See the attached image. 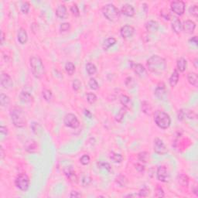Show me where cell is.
<instances>
[{
	"instance_id": "6da1fadb",
	"label": "cell",
	"mask_w": 198,
	"mask_h": 198,
	"mask_svg": "<svg viewBox=\"0 0 198 198\" xmlns=\"http://www.w3.org/2000/svg\"><path fill=\"white\" fill-rule=\"evenodd\" d=\"M147 67L152 73L160 74L163 73L166 69V60L158 55H153L147 60Z\"/></svg>"
},
{
	"instance_id": "7a4b0ae2",
	"label": "cell",
	"mask_w": 198,
	"mask_h": 198,
	"mask_svg": "<svg viewBox=\"0 0 198 198\" xmlns=\"http://www.w3.org/2000/svg\"><path fill=\"white\" fill-rule=\"evenodd\" d=\"M31 71L36 78L40 79L44 76L45 68L43 61L37 56H31L29 59Z\"/></svg>"
},
{
	"instance_id": "3957f363",
	"label": "cell",
	"mask_w": 198,
	"mask_h": 198,
	"mask_svg": "<svg viewBox=\"0 0 198 198\" xmlns=\"http://www.w3.org/2000/svg\"><path fill=\"white\" fill-rule=\"evenodd\" d=\"M12 122L16 128H23L26 125V114L20 108H13L10 110Z\"/></svg>"
},
{
	"instance_id": "277c9868",
	"label": "cell",
	"mask_w": 198,
	"mask_h": 198,
	"mask_svg": "<svg viewBox=\"0 0 198 198\" xmlns=\"http://www.w3.org/2000/svg\"><path fill=\"white\" fill-rule=\"evenodd\" d=\"M154 121L159 128L166 129L171 125V118L167 113L162 111H157L154 115Z\"/></svg>"
},
{
	"instance_id": "5b68a950",
	"label": "cell",
	"mask_w": 198,
	"mask_h": 198,
	"mask_svg": "<svg viewBox=\"0 0 198 198\" xmlns=\"http://www.w3.org/2000/svg\"><path fill=\"white\" fill-rule=\"evenodd\" d=\"M102 13L108 20L114 22L118 20L120 17V12L116 6L113 4H107L102 9Z\"/></svg>"
},
{
	"instance_id": "8992f818",
	"label": "cell",
	"mask_w": 198,
	"mask_h": 198,
	"mask_svg": "<svg viewBox=\"0 0 198 198\" xmlns=\"http://www.w3.org/2000/svg\"><path fill=\"white\" fill-rule=\"evenodd\" d=\"M29 178L26 173H20L15 179V186L22 191H26L29 189Z\"/></svg>"
},
{
	"instance_id": "52a82bcc",
	"label": "cell",
	"mask_w": 198,
	"mask_h": 198,
	"mask_svg": "<svg viewBox=\"0 0 198 198\" xmlns=\"http://www.w3.org/2000/svg\"><path fill=\"white\" fill-rule=\"evenodd\" d=\"M63 124L65 126L73 128V129H76L80 125V122H79V120L77 119V116L73 114H71V113H69V114L65 115L63 118Z\"/></svg>"
},
{
	"instance_id": "ba28073f",
	"label": "cell",
	"mask_w": 198,
	"mask_h": 198,
	"mask_svg": "<svg viewBox=\"0 0 198 198\" xmlns=\"http://www.w3.org/2000/svg\"><path fill=\"white\" fill-rule=\"evenodd\" d=\"M170 8L172 12L178 15H182L185 12V3L183 1H173L171 2Z\"/></svg>"
},
{
	"instance_id": "9c48e42d",
	"label": "cell",
	"mask_w": 198,
	"mask_h": 198,
	"mask_svg": "<svg viewBox=\"0 0 198 198\" xmlns=\"http://www.w3.org/2000/svg\"><path fill=\"white\" fill-rule=\"evenodd\" d=\"M154 151L155 153L159 154V155H164L167 152V148H166V145L162 142V140L160 138H156L154 140Z\"/></svg>"
},
{
	"instance_id": "30bf717a",
	"label": "cell",
	"mask_w": 198,
	"mask_h": 198,
	"mask_svg": "<svg viewBox=\"0 0 198 198\" xmlns=\"http://www.w3.org/2000/svg\"><path fill=\"white\" fill-rule=\"evenodd\" d=\"M120 33L124 39H130L135 33V29L130 25H125L120 29Z\"/></svg>"
},
{
	"instance_id": "8fae6325",
	"label": "cell",
	"mask_w": 198,
	"mask_h": 198,
	"mask_svg": "<svg viewBox=\"0 0 198 198\" xmlns=\"http://www.w3.org/2000/svg\"><path fill=\"white\" fill-rule=\"evenodd\" d=\"M0 83H1V86L2 87V88L4 89H9L13 85L12 80L10 76L7 73H4V72H2V74H1Z\"/></svg>"
},
{
	"instance_id": "7c38bea8",
	"label": "cell",
	"mask_w": 198,
	"mask_h": 198,
	"mask_svg": "<svg viewBox=\"0 0 198 198\" xmlns=\"http://www.w3.org/2000/svg\"><path fill=\"white\" fill-rule=\"evenodd\" d=\"M63 172H64L65 176H67V179L72 182V183H77L78 181V178L76 175L75 171L73 170L72 166H67L63 169Z\"/></svg>"
},
{
	"instance_id": "4fadbf2b",
	"label": "cell",
	"mask_w": 198,
	"mask_h": 198,
	"mask_svg": "<svg viewBox=\"0 0 198 198\" xmlns=\"http://www.w3.org/2000/svg\"><path fill=\"white\" fill-rule=\"evenodd\" d=\"M156 176L157 179L161 182L166 183L169 180V174H168L167 169L164 166H159L156 172Z\"/></svg>"
},
{
	"instance_id": "5bb4252c",
	"label": "cell",
	"mask_w": 198,
	"mask_h": 198,
	"mask_svg": "<svg viewBox=\"0 0 198 198\" xmlns=\"http://www.w3.org/2000/svg\"><path fill=\"white\" fill-rule=\"evenodd\" d=\"M131 68L140 78H144L147 76L146 70L141 63H131Z\"/></svg>"
},
{
	"instance_id": "9a60e30c",
	"label": "cell",
	"mask_w": 198,
	"mask_h": 198,
	"mask_svg": "<svg viewBox=\"0 0 198 198\" xmlns=\"http://www.w3.org/2000/svg\"><path fill=\"white\" fill-rule=\"evenodd\" d=\"M166 94H167V90H166V86L163 83H161L155 88V96L159 100H164L166 97Z\"/></svg>"
},
{
	"instance_id": "2e32d148",
	"label": "cell",
	"mask_w": 198,
	"mask_h": 198,
	"mask_svg": "<svg viewBox=\"0 0 198 198\" xmlns=\"http://www.w3.org/2000/svg\"><path fill=\"white\" fill-rule=\"evenodd\" d=\"M24 148L29 153H34L37 151L38 149V145L36 143V141L33 139H29L27 140L24 145Z\"/></svg>"
},
{
	"instance_id": "e0dca14e",
	"label": "cell",
	"mask_w": 198,
	"mask_h": 198,
	"mask_svg": "<svg viewBox=\"0 0 198 198\" xmlns=\"http://www.w3.org/2000/svg\"><path fill=\"white\" fill-rule=\"evenodd\" d=\"M182 27L186 33L192 34L196 28V23L192 20H186L182 24Z\"/></svg>"
},
{
	"instance_id": "ac0fdd59",
	"label": "cell",
	"mask_w": 198,
	"mask_h": 198,
	"mask_svg": "<svg viewBox=\"0 0 198 198\" xmlns=\"http://www.w3.org/2000/svg\"><path fill=\"white\" fill-rule=\"evenodd\" d=\"M121 12L128 17H132L135 15V8L130 4H125L121 7Z\"/></svg>"
},
{
	"instance_id": "d6986e66",
	"label": "cell",
	"mask_w": 198,
	"mask_h": 198,
	"mask_svg": "<svg viewBox=\"0 0 198 198\" xmlns=\"http://www.w3.org/2000/svg\"><path fill=\"white\" fill-rule=\"evenodd\" d=\"M17 39L20 44H26L28 41V34L26 30L23 28H20L17 32Z\"/></svg>"
},
{
	"instance_id": "ffe728a7",
	"label": "cell",
	"mask_w": 198,
	"mask_h": 198,
	"mask_svg": "<svg viewBox=\"0 0 198 198\" xmlns=\"http://www.w3.org/2000/svg\"><path fill=\"white\" fill-rule=\"evenodd\" d=\"M56 15L60 19H67L68 13H67V9L66 6L64 5H60L57 6L56 9Z\"/></svg>"
},
{
	"instance_id": "44dd1931",
	"label": "cell",
	"mask_w": 198,
	"mask_h": 198,
	"mask_svg": "<svg viewBox=\"0 0 198 198\" xmlns=\"http://www.w3.org/2000/svg\"><path fill=\"white\" fill-rule=\"evenodd\" d=\"M172 31L176 33V34H179L183 29L182 27V23H181L180 19H178L177 17H174L172 20Z\"/></svg>"
},
{
	"instance_id": "7402d4cb",
	"label": "cell",
	"mask_w": 198,
	"mask_h": 198,
	"mask_svg": "<svg viewBox=\"0 0 198 198\" xmlns=\"http://www.w3.org/2000/svg\"><path fill=\"white\" fill-rule=\"evenodd\" d=\"M145 29L148 32H155L159 29V23L154 20L148 21L145 23Z\"/></svg>"
},
{
	"instance_id": "603a6c76",
	"label": "cell",
	"mask_w": 198,
	"mask_h": 198,
	"mask_svg": "<svg viewBox=\"0 0 198 198\" xmlns=\"http://www.w3.org/2000/svg\"><path fill=\"white\" fill-rule=\"evenodd\" d=\"M119 101L121 102V104L123 105V107L126 108V109H130L131 108V106H132L131 98L128 96L125 95V94H121L120 96Z\"/></svg>"
},
{
	"instance_id": "cb8c5ba5",
	"label": "cell",
	"mask_w": 198,
	"mask_h": 198,
	"mask_svg": "<svg viewBox=\"0 0 198 198\" xmlns=\"http://www.w3.org/2000/svg\"><path fill=\"white\" fill-rule=\"evenodd\" d=\"M19 100H20L22 103H26V104L31 103L33 101V97L32 96V94H30L29 92H27V91H22V92L19 94Z\"/></svg>"
},
{
	"instance_id": "d4e9b609",
	"label": "cell",
	"mask_w": 198,
	"mask_h": 198,
	"mask_svg": "<svg viewBox=\"0 0 198 198\" xmlns=\"http://www.w3.org/2000/svg\"><path fill=\"white\" fill-rule=\"evenodd\" d=\"M179 78V72H178L177 70H174L169 79V84H170L171 87H175V86L178 84Z\"/></svg>"
},
{
	"instance_id": "484cf974",
	"label": "cell",
	"mask_w": 198,
	"mask_h": 198,
	"mask_svg": "<svg viewBox=\"0 0 198 198\" xmlns=\"http://www.w3.org/2000/svg\"><path fill=\"white\" fill-rule=\"evenodd\" d=\"M187 80L189 84L193 87H196L198 86V77L197 74L194 72H189L187 74Z\"/></svg>"
},
{
	"instance_id": "4316f807",
	"label": "cell",
	"mask_w": 198,
	"mask_h": 198,
	"mask_svg": "<svg viewBox=\"0 0 198 198\" xmlns=\"http://www.w3.org/2000/svg\"><path fill=\"white\" fill-rule=\"evenodd\" d=\"M176 67H177V70L180 72H184L186 70V67H187V61L186 59L183 57H180L177 60L176 62Z\"/></svg>"
},
{
	"instance_id": "83f0119b",
	"label": "cell",
	"mask_w": 198,
	"mask_h": 198,
	"mask_svg": "<svg viewBox=\"0 0 198 198\" xmlns=\"http://www.w3.org/2000/svg\"><path fill=\"white\" fill-rule=\"evenodd\" d=\"M117 40L114 37H108L104 41L103 43V48H104V50H108L109 48H111V46H114L115 43H116Z\"/></svg>"
},
{
	"instance_id": "f1b7e54d",
	"label": "cell",
	"mask_w": 198,
	"mask_h": 198,
	"mask_svg": "<svg viewBox=\"0 0 198 198\" xmlns=\"http://www.w3.org/2000/svg\"><path fill=\"white\" fill-rule=\"evenodd\" d=\"M97 166L99 169H101V170L104 171V172H110L111 171V165H110L108 162H103V161H99V162H97Z\"/></svg>"
},
{
	"instance_id": "f546056e",
	"label": "cell",
	"mask_w": 198,
	"mask_h": 198,
	"mask_svg": "<svg viewBox=\"0 0 198 198\" xmlns=\"http://www.w3.org/2000/svg\"><path fill=\"white\" fill-rule=\"evenodd\" d=\"M31 128L32 130V132L36 135H40L43 133V128L37 122H32L31 124Z\"/></svg>"
},
{
	"instance_id": "4dcf8cb0",
	"label": "cell",
	"mask_w": 198,
	"mask_h": 198,
	"mask_svg": "<svg viewBox=\"0 0 198 198\" xmlns=\"http://www.w3.org/2000/svg\"><path fill=\"white\" fill-rule=\"evenodd\" d=\"M178 183L183 186H187L189 184V177L185 174H179L177 177Z\"/></svg>"
},
{
	"instance_id": "1f68e13d",
	"label": "cell",
	"mask_w": 198,
	"mask_h": 198,
	"mask_svg": "<svg viewBox=\"0 0 198 198\" xmlns=\"http://www.w3.org/2000/svg\"><path fill=\"white\" fill-rule=\"evenodd\" d=\"M142 111L145 114L150 115L152 112V108L151 104L148 101H143L142 102Z\"/></svg>"
},
{
	"instance_id": "d6a6232c",
	"label": "cell",
	"mask_w": 198,
	"mask_h": 198,
	"mask_svg": "<svg viewBox=\"0 0 198 198\" xmlns=\"http://www.w3.org/2000/svg\"><path fill=\"white\" fill-rule=\"evenodd\" d=\"M126 113H127V109L125 108H124V107H122V108L119 110L118 114H117L116 117H115V120H116L118 122H122L124 118H125Z\"/></svg>"
},
{
	"instance_id": "836d02e7",
	"label": "cell",
	"mask_w": 198,
	"mask_h": 198,
	"mask_svg": "<svg viewBox=\"0 0 198 198\" xmlns=\"http://www.w3.org/2000/svg\"><path fill=\"white\" fill-rule=\"evenodd\" d=\"M86 71L88 73V75H94L97 72V67L92 63H87L86 64Z\"/></svg>"
},
{
	"instance_id": "e575fe53",
	"label": "cell",
	"mask_w": 198,
	"mask_h": 198,
	"mask_svg": "<svg viewBox=\"0 0 198 198\" xmlns=\"http://www.w3.org/2000/svg\"><path fill=\"white\" fill-rule=\"evenodd\" d=\"M10 103V98L9 96H7L6 94L1 93L0 94V104L2 107H5V106L9 105Z\"/></svg>"
},
{
	"instance_id": "d590c367",
	"label": "cell",
	"mask_w": 198,
	"mask_h": 198,
	"mask_svg": "<svg viewBox=\"0 0 198 198\" xmlns=\"http://www.w3.org/2000/svg\"><path fill=\"white\" fill-rule=\"evenodd\" d=\"M138 159L142 163H146L149 160V154L147 152H141L138 154Z\"/></svg>"
},
{
	"instance_id": "8d00e7d4",
	"label": "cell",
	"mask_w": 198,
	"mask_h": 198,
	"mask_svg": "<svg viewBox=\"0 0 198 198\" xmlns=\"http://www.w3.org/2000/svg\"><path fill=\"white\" fill-rule=\"evenodd\" d=\"M65 70L69 75H73L74 72H75V66L72 62H67L65 64Z\"/></svg>"
},
{
	"instance_id": "74e56055",
	"label": "cell",
	"mask_w": 198,
	"mask_h": 198,
	"mask_svg": "<svg viewBox=\"0 0 198 198\" xmlns=\"http://www.w3.org/2000/svg\"><path fill=\"white\" fill-rule=\"evenodd\" d=\"M110 159L115 163H120L122 162L123 157L122 155L119 153H115V152H111L110 154Z\"/></svg>"
},
{
	"instance_id": "f35d334b",
	"label": "cell",
	"mask_w": 198,
	"mask_h": 198,
	"mask_svg": "<svg viewBox=\"0 0 198 198\" xmlns=\"http://www.w3.org/2000/svg\"><path fill=\"white\" fill-rule=\"evenodd\" d=\"M116 183L119 185V186L121 187H123V186H125L128 183V179L125 177V176L123 175H119L118 177L116 178Z\"/></svg>"
},
{
	"instance_id": "ab89813d",
	"label": "cell",
	"mask_w": 198,
	"mask_h": 198,
	"mask_svg": "<svg viewBox=\"0 0 198 198\" xmlns=\"http://www.w3.org/2000/svg\"><path fill=\"white\" fill-rule=\"evenodd\" d=\"M42 95H43V97L44 98L45 101H50L52 99V97H53V94H52V91L50 90H48V89H44L42 91Z\"/></svg>"
},
{
	"instance_id": "60d3db41",
	"label": "cell",
	"mask_w": 198,
	"mask_h": 198,
	"mask_svg": "<svg viewBox=\"0 0 198 198\" xmlns=\"http://www.w3.org/2000/svg\"><path fill=\"white\" fill-rule=\"evenodd\" d=\"M125 84L128 88H134L136 84L135 80L131 77H128L125 80Z\"/></svg>"
},
{
	"instance_id": "b9f144b4",
	"label": "cell",
	"mask_w": 198,
	"mask_h": 198,
	"mask_svg": "<svg viewBox=\"0 0 198 198\" xmlns=\"http://www.w3.org/2000/svg\"><path fill=\"white\" fill-rule=\"evenodd\" d=\"M150 194V189H148L146 186H144L142 189H141L138 192V195L139 197H146L148 195Z\"/></svg>"
},
{
	"instance_id": "7bdbcfd3",
	"label": "cell",
	"mask_w": 198,
	"mask_h": 198,
	"mask_svg": "<svg viewBox=\"0 0 198 198\" xmlns=\"http://www.w3.org/2000/svg\"><path fill=\"white\" fill-rule=\"evenodd\" d=\"M86 97H87V101L89 104H94L97 101V96L94 93H87L86 94Z\"/></svg>"
},
{
	"instance_id": "ee69618b",
	"label": "cell",
	"mask_w": 198,
	"mask_h": 198,
	"mask_svg": "<svg viewBox=\"0 0 198 198\" xmlns=\"http://www.w3.org/2000/svg\"><path fill=\"white\" fill-rule=\"evenodd\" d=\"M88 85L90 87V89L92 90H97L99 87L98 83L97 82V80L94 78H90L88 81Z\"/></svg>"
},
{
	"instance_id": "f6af8a7d",
	"label": "cell",
	"mask_w": 198,
	"mask_h": 198,
	"mask_svg": "<svg viewBox=\"0 0 198 198\" xmlns=\"http://www.w3.org/2000/svg\"><path fill=\"white\" fill-rule=\"evenodd\" d=\"M21 11H22V13L24 14H27L29 12V9H30V5L28 2H22V5H21Z\"/></svg>"
},
{
	"instance_id": "bcb514c9",
	"label": "cell",
	"mask_w": 198,
	"mask_h": 198,
	"mask_svg": "<svg viewBox=\"0 0 198 198\" xmlns=\"http://www.w3.org/2000/svg\"><path fill=\"white\" fill-rule=\"evenodd\" d=\"M155 196H156V197H163V196H165V193H164L163 189H162V188L160 186H159V185H157V186L155 187Z\"/></svg>"
},
{
	"instance_id": "7dc6e473",
	"label": "cell",
	"mask_w": 198,
	"mask_h": 198,
	"mask_svg": "<svg viewBox=\"0 0 198 198\" xmlns=\"http://www.w3.org/2000/svg\"><path fill=\"white\" fill-rule=\"evenodd\" d=\"M90 161V156H89L88 155H83L80 159V162L82 164V165H84V166L88 165Z\"/></svg>"
},
{
	"instance_id": "c3c4849f",
	"label": "cell",
	"mask_w": 198,
	"mask_h": 198,
	"mask_svg": "<svg viewBox=\"0 0 198 198\" xmlns=\"http://www.w3.org/2000/svg\"><path fill=\"white\" fill-rule=\"evenodd\" d=\"M91 181H92V179H91V178H90V176H84L83 177H82L81 183L84 186H87L88 185H90V183H91Z\"/></svg>"
},
{
	"instance_id": "681fc988",
	"label": "cell",
	"mask_w": 198,
	"mask_h": 198,
	"mask_svg": "<svg viewBox=\"0 0 198 198\" xmlns=\"http://www.w3.org/2000/svg\"><path fill=\"white\" fill-rule=\"evenodd\" d=\"M189 12L191 15H193V16H194V17H196V16H197V15H198L197 5H192L191 7H189Z\"/></svg>"
},
{
	"instance_id": "f907efd6",
	"label": "cell",
	"mask_w": 198,
	"mask_h": 198,
	"mask_svg": "<svg viewBox=\"0 0 198 198\" xmlns=\"http://www.w3.org/2000/svg\"><path fill=\"white\" fill-rule=\"evenodd\" d=\"M160 14H161V16H162L164 19H166V20H169V19H170L171 15H170V13L169 12V11H168V9H162L160 12Z\"/></svg>"
},
{
	"instance_id": "816d5d0a",
	"label": "cell",
	"mask_w": 198,
	"mask_h": 198,
	"mask_svg": "<svg viewBox=\"0 0 198 198\" xmlns=\"http://www.w3.org/2000/svg\"><path fill=\"white\" fill-rule=\"evenodd\" d=\"M70 12H72L74 16H79L80 15V11H79V8L76 4H73L71 7H70Z\"/></svg>"
},
{
	"instance_id": "f5cc1de1",
	"label": "cell",
	"mask_w": 198,
	"mask_h": 198,
	"mask_svg": "<svg viewBox=\"0 0 198 198\" xmlns=\"http://www.w3.org/2000/svg\"><path fill=\"white\" fill-rule=\"evenodd\" d=\"M70 29V24L68 22H63L60 24V32H67Z\"/></svg>"
},
{
	"instance_id": "db71d44e",
	"label": "cell",
	"mask_w": 198,
	"mask_h": 198,
	"mask_svg": "<svg viewBox=\"0 0 198 198\" xmlns=\"http://www.w3.org/2000/svg\"><path fill=\"white\" fill-rule=\"evenodd\" d=\"M72 87H73V90H75V91H77L81 87V83H80V81L78 79H75L73 81V83H72Z\"/></svg>"
},
{
	"instance_id": "11a10c76",
	"label": "cell",
	"mask_w": 198,
	"mask_h": 198,
	"mask_svg": "<svg viewBox=\"0 0 198 198\" xmlns=\"http://www.w3.org/2000/svg\"><path fill=\"white\" fill-rule=\"evenodd\" d=\"M0 132H1V138H2V139H3L4 137H6L8 135V129L6 127L2 125L0 127Z\"/></svg>"
},
{
	"instance_id": "9f6ffc18",
	"label": "cell",
	"mask_w": 198,
	"mask_h": 198,
	"mask_svg": "<svg viewBox=\"0 0 198 198\" xmlns=\"http://www.w3.org/2000/svg\"><path fill=\"white\" fill-rule=\"evenodd\" d=\"M135 169L138 171V172H143V171L145 170V166H144V165H142V163L135 164Z\"/></svg>"
},
{
	"instance_id": "6f0895ef",
	"label": "cell",
	"mask_w": 198,
	"mask_h": 198,
	"mask_svg": "<svg viewBox=\"0 0 198 198\" xmlns=\"http://www.w3.org/2000/svg\"><path fill=\"white\" fill-rule=\"evenodd\" d=\"M189 43L192 45H194L195 46H197L198 44V41H197V37L196 36H193L192 38L189 39Z\"/></svg>"
},
{
	"instance_id": "680465c9",
	"label": "cell",
	"mask_w": 198,
	"mask_h": 198,
	"mask_svg": "<svg viewBox=\"0 0 198 198\" xmlns=\"http://www.w3.org/2000/svg\"><path fill=\"white\" fill-rule=\"evenodd\" d=\"M70 197H80L81 196V194L80 193H79L77 191H71V193H70Z\"/></svg>"
},
{
	"instance_id": "91938a15",
	"label": "cell",
	"mask_w": 198,
	"mask_h": 198,
	"mask_svg": "<svg viewBox=\"0 0 198 198\" xmlns=\"http://www.w3.org/2000/svg\"><path fill=\"white\" fill-rule=\"evenodd\" d=\"M184 115H185V113L183 112V110L179 111V113H178V119L182 120L183 118V117H184Z\"/></svg>"
},
{
	"instance_id": "94428289",
	"label": "cell",
	"mask_w": 198,
	"mask_h": 198,
	"mask_svg": "<svg viewBox=\"0 0 198 198\" xmlns=\"http://www.w3.org/2000/svg\"><path fill=\"white\" fill-rule=\"evenodd\" d=\"M84 114H85V116L87 117V118H90V119L92 118V114H91L90 111H88V110H84Z\"/></svg>"
},
{
	"instance_id": "6125c7cd",
	"label": "cell",
	"mask_w": 198,
	"mask_h": 198,
	"mask_svg": "<svg viewBox=\"0 0 198 198\" xmlns=\"http://www.w3.org/2000/svg\"><path fill=\"white\" fill-rule=\"evenodd\" d=\"M137 196H138V197H139V195H138V194H136V193H131V194L127 195L126 197H137Z\"/></svg>"
},
{
	"instance_id": "be15d7a7",
	"label": "cell",
	"mask_w": 198,
	"mask_h": 198,
	"mask_svg": "<svg viewBox=\"0 0 198 198\" xmlns=\"http://www.w3.org/2000/svg\"><path fill=\"white\" fill-rule=\"evenodd\" d=\"M4 39H5V35H4V32H1V45H3L4 43Z\"/></svg>"
},
{
	"instance_id": "e7e4bbea",
	"label": "cell",
	"mask_w": 198,
	"mask_h": 198,
	"mask_svg": "<svg viewBox=\"0 0 198 198\" xmlns=\"http://www.w3.org/2000/svg\"><path fill=\"white\" fill-rule=\"evenodd\" d=\"M198 59L197 58H195L194 60H193V66H194V67L196 69H197L198 67Z\"/></svg>"
},
{
	"instance_id": "03108f58",
	"label": "cell",
	"mask_w": 198,
	"mask_h": 198,
	"mask_svg": "<svg viewBox=\"0 0 198 198\" xmlns=\"http://www.w3.org/2000/svg\"><path fill=\"white\" fill-rule=\"evenodd\" d=\"M0 152H1V159H3L4 158V150H3V148L2 147H1V148H0Z\"/></svg>"
},
{
	"instance_id": "003e7915",
	"label": "cell",
	"mask_w": 198,
	"mask_h": 198,
	"mask_svg": "<svg viewBox=\"0 0 198 198\" xmlns=\"http://www.w3.org/2000/svg\"><path fill=\"white\" fill-rule=\"evenodd\" d=\"M193 193H195V194L197 195V189H196V186H195L194 189H193Z\"/></svg>"
}]
</instances>
